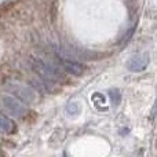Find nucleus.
<instances>
[{
    "label": "nucleus",
    "mask_w": 157,
    "mask_h": 157,
    "mask_svg": "<svg viewBox=\"0 0 157 157\" xmlns=\"http://www.w3.org/2000/svg\"><path fill=\"white\" fill-rule=\"evenodd\" d=\"M0 131L4 134H13L15 132V124L11 119L0 114Z\"/></svg>",
    "instance_id": "423d86ee"
},
{
    "label": "nucleus",
    "mask_w": 157,
    "mask_h": 157,
    "mask_svg": "<svg viewBox=\"0 0 157 157\" xmlns=\"http://www.w3.org/2000/svg\"><path fill=\"white\" fill-rule=\"evenodd\" d=\"M149 54L147 52H141V54H135L128 59L127 68L130 72H142L147 68L149 65Z\"/></svg>",
    "instance_id": "20e7f679"
},
{
    "label": "nucleus",
    "mask_w": 157,
    "mask_h": 157,
    "mask_svg": "<svg viewBox=\"0 0 157 157\" xmlns=\"http://www.w3.org/2000/svg\"><path fill=\"white\" fill-rule=\"evenodd\" d=\"M32 69L36 72V75L41 76L46 80H50L52 83L55 81H62L65 80V75H63V69L61 66H57L54 63L44 61L41 58H32L30 61Z\"/></svg>",
    "instance_id": "f257e3e1"
},
{
    "label": "nucleus",
    "mask_w": 157,
    "mask_h": 157,
    "mask_svg": "<svg viewBox=\"0 0 157 157\" xmlns=\"http://www.w3.org/2000/svg\"><path fill=\"white\" fill-rule=\"evenodd\" d=\"M108 95H109V98H110V101H112V103H113V105H119V103L121 102V94H120L119 90L110 88L108 91Z\"/></svg>",
    "instance_id": "0eeeda50"
},
{
    "label": "nucleus",
    "mask_w": 157,
    "mask_h": 157,
    "mask_svg": "<svg viewBox=\"0 0 157 157\" xmlns=\"http://www.w3.org/2000/svg\"><path fill=\"white\" fill-rule=\"evenodd\" d=\"M58 62H59L61 68L63 69V72H66V73H71L73 76H81L84 73V66L76 59L58 57Z\"/></svg>",
    "instance_id": "39448f33"
},
{
    "label": "nucleus",
    "mask_w": 157,
    "mask_h": 157,
    "mask_svg": "<svg viewBox=\"0 0 157 157\" xmlns=\"http://www.w3.org/2000/svg\"><path fill=\"white\" fill-rule=\"evenodd\" d=\"M66 112H68L71 116H73V113L75 114L80 113V105H78L77 102H71L68 106H66Z\"/></svg>",
    "instance_id": "6e6552de"
},
{
    "label": "nucleus",
    "mask_w": 157,
    "mask_h": 157,
    "mask_svg": "<svg viewBox=\"0 0 157 157\" xmlns=\"http://www.w3.org/2000/svg\"><path fill=\"white\" fill-rule=\"evenodd\" d=\"M6 88L11 95L17 97L19 101L24 103H36L37 101V95H36L35 90L30 88L29 86H25L22 83H17V81H8L6 84Z\"/></svg>",
    "instance_id": "f03ea898"
},
{
    "label": "nucleus",
    "mask_w": 157,
    "mask_h": 157,
    "mask_svg": "<svg viewBox=\"0 0 157 157\" xmlns=\"http://www.w3.org/2000/svg\"><path fill=\"white\" fill-rule=\"evenodd\" d=\"M0 105L6 112L14 117H24L28 113L26 106L24 105L22 101H19L17 97L10 94H2L0 95Z\"/></svg>",
    "instance_id": "7ed1b4c3"
}]
</instances>
